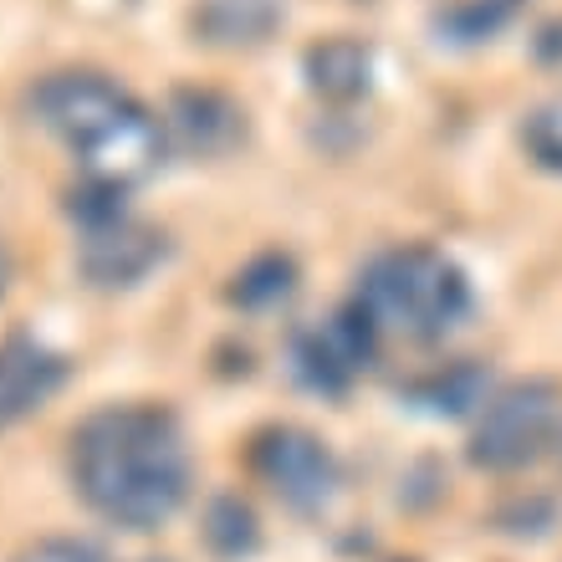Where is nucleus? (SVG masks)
<instances>
[{
    "instance_id": "4",
    "label": "nucleus",
    "mask_w": 562,
    "mask_h": 562,
    "mask_svg": "<svg viewBox=\"0 0 562 562\" xmlns=\"http://www.w3.org/2000/svg\"><path fill=\"white\" fill-rule=\"evenodd\" d=\"M251 471L261 475V486L277 496L281 506H292L302 517L333 506L342 486V465L327 450V440H317L302 425H267L251 440Z\"/></svg>"
},
{
    "instance_id": "15",
    "label": "nucleus",
    "mask_w": 562,
    "mask_h": 562,
    "mask_svg": "<svg viewBox=\"0 0 562 562\" xmlns=\"http://www.w3.org/2000/svg\"><path fill=\"white\" fill-rule=\"evenodd\" d=\"M205 542L215 558H246V552H256V542H261V521H256L251 502H240V496H215L205 512Z\"/></svg>"
},
{
    "instance_id": "9",
    "label": "nucleus",
    "mask_w": 562,
    "mask_h": 562,
    "mask_svg": "<svg viewBox=\"0 0 562 562\" xmlns=\"http://www.w3.org/2000/svg\"><path fill=\"white\" fill-rule=\"evenodd\" d=\"M164 138L190 159H215L246 138V113L215 88H179L164 113Z\"/></svg>"
},
{
    "instance_id": "3",
    "label": "nucleus",
    "mask_w": 562,
    "mask_h": 562,
    "mask_svg": "<svg viewBox=\"0 0 562 562\" xmlns=\"http://www.w3.org/2000/svg\"><path fill=\"white\" fill-rule=\"evenodd\" d=\"M558 419H562V404L548 379H527V384L502 389V394H491V400L481 404V415H475L471 460L481 471H496V475L521 471V465H532L552 445Z\"/></svg>"
},
{
    "instance_id": "13",
    "label": "nucleus",
    "mask_w": 562,
    "mask_h": 562,
    "mask_svg": "<svg viewBox=\"0 0 562 562\" xmlns=\"http://www.w3.org/2000/svg\"><path fill=\"white\" fill-rule=\"evenodd\" d=\"M409 400L419 409H429V415H481V404L491 400V379L475 363H450V369L425 373L409 389Z\"/></svg>"
},
{
    "instance_id": "18",
    "label": "nucleus",
    "mask_w": 562,
    "mask_h": 562,
    "mask_svg": "<svg viewBox=\"0 0 562 562\" xmlns=\"http://www.w3.org/2000/svg\"><path fill=\"white\" fill-rule=\"evenodd\" d=\"M5 292H11V251L0 246V302H5Z\"/></svg>"
},
{
    "instance_id": "2",
    "label": "nucleus",
    "mask_w": 562,
    "mask_h": 562,
    "mask_svg": "<svg viewBox=\"0 0 562 562\" xmlns=\"http://www.w3.org/2000/svg\"><path fill=\"white\" fill-rule=\"evenodd\" d=\"M353 302L379 333L435 342L471 317L475 292L450 256L429 251V246H400L363 267Z\"/></svg>"
},
{
    "instance_id": "10",
    "label": "nucleus",
    "mask_w": 562,
    "mask_h": 562,
    "mask_svg": "<svg viewBox=\"0 0 562 562\" xmlns=\"http://www.w3.org/2000/svg\"><path fill=\"white\" fill-rule=\"evenodd\" d=\"M61 384H67V363L52 348L31 338L5 342L0 348V429H11L31 409H42Z\"/></svg>"
},
{
    "instance_id": "8",
    "label": "nucleus",
    "mask_w": 562,
    "mask_h": 562,
    "mask_svg": "<svg viewBox=\"0 0 562 562\" xmlns=\"http://www.w3.org/2000/svg\"><path fill=\"white\" fill-rule=\"evenodd\" d=\"M164 256H169V240H164L154 225H138L123 215V221H113V225L82 231L77 267H82V277H88L92 286L119 292V286H138Z\"/></svg>"
},
{
    "instance_id": "11",
    "label": "nucleus",
    "mask_w": 562,
    "mask_h": 562,
    "mask_svg": "<svg viewBox=\"0 0 562 562\" xmlns=\"http://www.w3.org/2000/svg\"><path fill=\"white\" fill-rule=\"evenodd\" d=\"M307 88L327 103H358L373 88V52L353 36H327L307 46Z\"/></svg>"
},
{
    "instance_id": "17",
    "label": "nucleus",
    "mask_w": 562,
    "mask_h": 562,
    "mask_svg": "<svg viewBox=\"0 0 562 562\" xmlns=\"http://www.w3.org/2000/svg\"><path fill=\"white\" fill-rule=\"evenodd\" d=\"M15 562H103V552L82 537H36L31 548L15 552Z\"/></svg>"
},
{
    "instance_id": "16",
    "label": "nucleus",
    "mask_w": 562,
    "mask_h": 562,
    "mask_svg": "<svg viewBox=\"0 0 562 562\" xmlns=\"http://www.w3.org/2000/svg\"><path fill=\"white\" fill-rule=\"evenodd\" d=\"M521 144H527V154H532L542 169H558L562 175V98H552V103H542V108L527 113V123H521Z\"/></svg>"
},
{
    "instance_id": "1",
    "label": "nucleus",
    "mask_w": 562,
    "mask_h": 562,
    "mask_svg": "<svg viewBox=\"0 0 562 562\" xmlns=\"http://www.w3.org/2000/svg\"><path fill=\"white\" fill-rule=\"evenodd\" d=\"M72 486L103 521L154 532L190 502L184 429L159 404H113L72 429Z\"/></svg>"
},
{
    "instance_id": "5",
    "label": "nucleus",
    "mask_w": 562,
    "mask_h": 562,
    "mask_svg": "<svg viewBox=\"0 0 562 562\" xmlns=\"http://www.w3.org/2000/svg\"><path fill=\"white\" fill-rule=\"evenodd\" d=\"M373 348H379V327L363 317L358 302H348V307H338L333 317H323V323H312L296 333L292 373L312 394H342V389L373 363Z\"/></svg>"
},
{
    "instance_id": "7",
    "label": "nucleus",
    "mask_w": 562,
    "mask_h": 562,
    "mask_svg": "<svg viewBox=\"0 0 562 562\" xmlns=\"http://www.w3.org/2000/svg\"><path fill=\"white\" fill-rule=\"evenodd\" d=\"M128 103L134 98L119 82H108L103 72H52L31 92V119L77 148L82 138L98 134L108 119H119Z\"/></svg>"
},
{
    "instance_id": "6",
    "label": "nucleus",
    "mask_w": 562,
    "mask_h": 562,
    "mask_svg": "<svg viewBox=\"0 0 562 562\" xmlns=\"http://www.w3.org/2000/svg\"><path fill=\"white\" fill-rule=\"evenodd\" d=\"M164 123L148 113L144 103H128L119 119H108L92 138L72 148L77 164H82V179L92 184H113V190H128L138 179L154 175V164L164 159Z\"/></svg>"
},
{
    "instance_id": "14",
    "label": "nucleus",
    "mask_w": 562,
    "mask_h": 562,
    "mask_svg": "<svg viewBox=\"0 0 562 562\" xmlns=\"http://www.w3.org/2000/svg\"><path fill=\"white\" fill-rule=\"evenodd\" d=\"M292 292H296V261L281 251H267V256H256V261H246V267L236 271V281H231V302L246 312H267V307H277V302H286Z\"/></svg>"
},
{
    "instance_id": "12",
    "label": "nucleus",
    "mask_w": 562,
    "mask_h": 562,
    "mask_svg": "<svg viewBox=\"0 0 562 562\" xmlns=\"http://www.w3.org/2000/svg\"><path fill=\"white\" fill-rule=\"evenodd\" d=\"M281 15L286 0H194V31L210 46H261Z\"/></svg>"
}]
</instances>
